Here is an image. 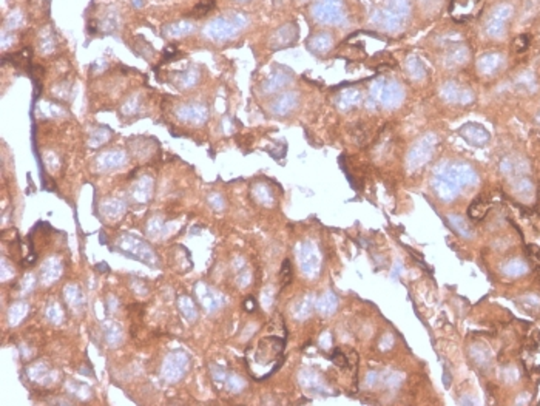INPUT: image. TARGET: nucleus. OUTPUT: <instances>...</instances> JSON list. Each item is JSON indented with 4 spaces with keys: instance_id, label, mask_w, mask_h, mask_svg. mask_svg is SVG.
I'll return each instance as SVG.
<instances>
[{
    "instance_id": "1",
    "label": "nucleus",
    "mask_w": 540,
    "mask_h": 406,
    "mask_svg": "<svg viewBox=\"0 0 540 406\" xmlns=\"http://www.w3.org/2000/svg\"><path fill=\"white\" fill-rule=\"evenodd\" d=\"M486 212H488V204L482 198H477L468 208V215L475 221L482 219L486 215Z\"/></svg>"
},
{
    "instance_id": "3",
    "label": "nucleus",
    "mask_w": 540,
    "mask_h": 406,
    "mask_svg": "<svg viewBox=\"0 0 540 406\" xmlns=\"http://www.w3.org/2000/svg\"><path fill=\"white\" fill-rule=\"evenodd\" d=\"M332 362L340 368H346L348 366V357L344 355L341 351H335L334 355H332Z\"/></svg>"
},
{
    "instance_id": "2",
    "label": "nucleus",
    "mask_w": 540,
    "mask_h": 406,
    "mask_svg": "<svg viewBox=\"0 0 540 406\" xmlns=\"http://www.w3.org/2000/svg\"><path fill=\"white\" fill-rule=\"evenodd\" d=\"M292 281V267H290V261L284 260L282 267H281V283L282 286H289Z\"/></svg>"
}]
</instances>
